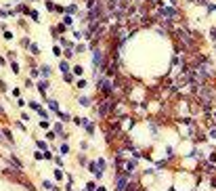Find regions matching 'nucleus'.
<instances>
[{"label":"nucleus","mask_w":216,"mask_h":191,"mask_svg":"<svg viewBox=\"0 0 216 191\" xmlns=\"http://www.w3.org/2000/svg\"><path fill=\"white\" fill-rule=\"evenodd\" d=\"M158 13H160V17H162V19H168V21L179 17L176 9H172V7H160V11H158Z\"/></svg>","instance_id":"obj_1"},{"label":"nucleus","mask_w":216,"mask_h":191,"mask_svg":"<svg viewBox=\"0 0 216 191\" xmlns=\"http://www.w3.org/2000/svg\"><path fill=\"white\" fill-rule=\"evenodd\" d=\"M116 191H130V181H128V174H120L116 181Z\"/></svg>","instance_id":"obj_2"},{"label":"nucleus","mask_w":216,"mask_h":191,"mask_svg":"<svg viewBox=\"0 0 216 191\" xmlns=\"http://www.w3.org/2000/svg\"><path fill=\"white\" fill-rule=\"evenodd\" d=\"M176 34H179V38L187 44V49H193V46H195V44H193V38L187 34V30H176Z\"/></svg>","instance_id":"obj_3"},{"label":"nucleus","mask_w":216,"mask_h":191,"mask_svg":"<svg viewBox=\"0 0 216 191\" xmlns=\"http://www.w3.org/2000/svg\"><path fill=\"white\" fill-rule=\"evenodd\" d=\"M111 88H113V82L109 80V78L101 80V93H103V95H109V93H111Z\"/></svg>","instance_id":"obj_4"},{"label":"nucleus","mask_w":216,"mask_h":191,"mask_svg":"<svg viewBox=\"0 0 216 191\" xmlns=\"http://www.w3.org/2000/svg\"><path fill=\"white\" fill-rule=\"evenodd\" d=\"M111 109V105H109V101H103V103H101V107H99V114L101 116H107V111Z\"/></svg>","instance_id":"obj_5"},{"label":"nucleus","mask_w":216,"mask_h":191,"mask_svg":"<svg viewBox=\"0 0 216 191\" xmlns=\"http://www.w3.org/2000/svg\"><path fill=\"white\" fill-rule=\"evenodd\" d=\"M9 160H11V164H13L15 168H21V166H23V164H21V162H19V160H17L15 156H9Z\"/></svg>","instance_id":"obj_6"},{"label":"nucleus","mask_w":216,"mask_h":191,"mask_svg":"<svg viewBox=\"0 0 216 191\" xmlns=\"http://www.w3.org/2000/svg\"><path fill=\"white\" fill-rule=\"evenodd\" d=\"M2 135H4V139H9V143H13V135H11V130L4 128V130H2Z\"/></svg>","instance_id":"obj_7"},{"label":"nucleus","mask_w":216,"mask_h":191,"mask_svg":"<svg viewBox=\"0 0 216 191\" xmlns=\"http://www.w3.org/2000/svg\"><path fill=\"white\" fill-rule=\"evenodd\" d=\"M84 126H86V132H88V135H93V132H95V126H93V124H88V122H86Z\"/></svg>","instance_id":"obj_8"},{"label":"nucleus","mask_w":216,"mask_h":191,"mask_svg":"<svg viewBox=\"0 0 216 191\" xmlns=\"http://www.w3.org/2000/svg\"><path fill=\"white\" fill-rule=\"evenodd\" d=\"M65 11H67L69 15H72V13H78V7H76V4H72V7H67Z\"/></svg>","instance_id":"obj_9"},{"label":"nucleus","mask_w":216,"mask_h":191,"mask_svg":"<svg viewBox=\"0 0 216 191\" xmlns=\"http://www.w3.org/2000/svg\"><path fill=\"white\" fill-rule=\"evenodd\" d=\"M30 51L34 53V55H38V53H40V49H38V44H30Z\"/></svg>","instance_id":"obj_10"},{"label":"nucleus","mask_w":216,"mask_h":191,"mask_svg":"<svg viewBox=\"0 0 216 191\" xmlns=\"http://www.w3.org/2000/svg\"><path fill=\"white\" fill-rule=\"evenodd\" d=\"M80 103L82 105H90V99L88 97H80Z\"/></svg>","instance_id":"obj_11"},{"label":"nucleus","mask_w":216,"mask_h":191,"mask_svg":"<svg viewBox=\"0 0 216 191\" xmlns=\"http://www.w3.org/2000/svg\"><path fill=\"white\" fill-rule=\"evenodd\" d=\"M30 17L34 19V21H38V19H40V17H38V13H36V11H30Z\"/></svg>","instance_id":"obj_12"},{"label":"nucleus","mask_w":216,"mask_h":191,"mask_svg":"<svg viewBox=\"0 0 216 191\" xmlns=\"http://www.w3.org/2000/svg\"><path fill=\"white\" fill-rule=\"evenodd\" d=\"M42 76H44V78L51 76V70H48V67H42Z\"/></svg>","instance_id":"obj_13"},{"label":"nucleus","mask_w":216,"mask_h":191,"mask_svg":"<svg viewBox=\"0 0 216 191\" xmlns=\"http://www.w3.org/2000/svg\"><path fill=\"white\" fill-rule=\"evenodd\" d=\"M97 164H99V170H103V168L107 166V164H105V160H99V162H97Z\"/></svg>","instance_id":"obj_14"},{"label":"nucleus","mask_w":216,"mask_h":191,"mask_svg":"<svg viewBox=\"0 0 216 191\" xmlns=\"http://www.w3.org/2000/svg\"><path fill=\"white\" fill-rule=\"evenodd\" d=\"M55 130L59 132V135H63V126H61V124H57V126H55Z\"/></svg>","instance_id":"obj_15"},{"label":"nucleus","mask_w":216,"mask_h":191,"mask_svg":"<svg viewBox=\"0 0 216 191\" xmlns=\"http://www.w3.org/2000/svg\"><path fill=\"white\" fill-rule=\"evenodd\" d=\"M55 177H57V181H61V179H63V174H61V170H55Z\"/></svg>","instance_id":"obj_16"},{"label":"nucleus","mask_w":216,"mask_h":191,"mask_svg":"<svg viewBox=\"0 0 216 191\" xmlns=\"http://www.w3.org/2000/svg\"><path fill=\"white\" fill-rule=\"evenodd\" d=\"M48 105H51V109H55V111H59V107H57V103H55V101H51V103H48Z\"/></svg>","instance_id":"obj_17"},{"label":"nucleus","mask_w":216,"mask_h":191,"mask_svg":"<svg viewBox=\"0 0 216 191\" xmlns=\"http://www.w3.org/2000/svg\"><path fill=\"white\" fill-rule=\"evenodd\" d=\"M2 114H4V109H2V107H0V116H2Z\"/></svg>","instance_id":"obj_18"},{"label":"nucleus","mask_w":216,"mask_h":191,"mask_svg":"<svg viewBox=\"0 0 216 191\" xmlns=\"http://www.w3.org/2000/svg\"><path fill=\"white\" fill-rule=\"evenodd\" d=\"M97 191H105V189H103V187H101V189H97Z\"/></svg>","instance_id":"obj_19"},{"label":"nucleus","mask_w":216,"mask_h":191,"mask_svg":"<svg viewBox=\"0 0 216 191\" xmlns=\"http://www.w3.org/2000/svg\"><path fill=\"white\" fill-rule=\"evenodd\" d=\"M214 120H216V111H214Z\"/></svg>","instance_id":"obj_20"}]
</instances>
